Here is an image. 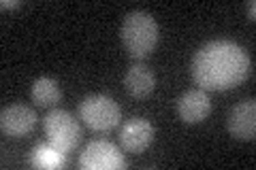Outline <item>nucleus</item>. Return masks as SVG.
Instances as JSON below:
<instances>
[{
    "label": "nucleus",
    "mask_w": 256,
    "mask_h": 170,
    "mask_svg": "<svg viewBox=\"0 0 256 170\" xmlns=\"http://www.w3.org/2000/svg\"><path fill=\"white\" fill-rule=\"evenodd\" d=\"M246 11H248V17H250V19L254 21V19H256V2H254V0H248Z\"/></svg>",
    "instance_id": "nucleus-13"
},
{
    "label": "nucleus",
    "mask_w": 256,
    "mask_h": 170,
    "mask_svg": "<svg viewBox=\"0 0 256 170\" xmlns=\"http://www.w3.org/2000/svg\"><path fill=\"white\" fill-rule=\"evenodd\" d=\"M79 117L84 119V124L90 130L107 132L120 124L122 111H120V104L114 98H109V96L90 94L79 104Z\"/></svg>",
    "instance_id": "nucleus-3"
},
{
    "label": "nucleus",
    "mask_w": 256,
    "mask_h": 170,
    "mask_svg": "<svg viewBox=\"0 0 256 170\" xmlns=\"http://www.w3.org/2000/svg\"><path fill=\"white\" fill-rule=\"evenodd\" d=\"M160 36L158 21L146 11H132L122 23V43L132 60H146L156 49Z\"/></svg>",
    "instance_id": "nucleus-2"
},
{
    "label": "nucleus",
    "mask_w": 256,
    "mask_h": 170,
    "mask_svg": "<svg viewBox=\"0 0 256 170\" xmlns=\"http://www.w3.org/2000/svg\"><path fill=\"white\" fill-rule=\"evenodd\" d=\"M45 136L52 147L60 151H70L77 147L79 139H82V128H79L77 119L64 109H52L43 117Z\"/></svg>",
    "instance_id": "nucleus-4"
},
{
    "label": "nucleus",
    "mask_w": 256,
    "mask_h": 170,
    "mask_svg": "<svg viewBox=\"0 0 256 170\" xmlns=\"http://www.w3.org/2000/svg\"><path fill=\"white\" fill-rule=\"evenodd\" d=\"M32 164L34 166H62L64 164V151L52 147V145H43V147H36L32 153Z\"/></svg>",
    "instance_id": "nucleus-12"
},
{
    "label": "nucleus",
    "mask_w": 256,
    "mask_h": 170,
    "mask_svg": "<svg viewBox=\"0 0 256 170\" xmlns=\"http://www.w3.org/2000/svg\"><path fill=\"white\" fill-rule=\"evenodd\" d=\"M226 128L230 136L237 141H254L256 134V102L254 98H248L237 102L228 113Z\"/></svg>",
    "instance_id": "nucleus-7"
},
{
    "label": "nucleus",
    "mask_w": 256,
    "mask_h": 170,
    "mask_svg": "<svg viewBox=\"0 0 256 170\" xmlns=\"http://www.w3.org/2000/svg\"><path fill=\"white\" fill-rule=\"evenodd\" d=\"M22 2H2V9H13V6H20Z\"/></svg>",
    "instance_id": "nucleus-14"
},
{
    "label": "nucleus",
    "mask_w": 256,
    "mask_h": 170,
    "mask_svg": "<svg viewBox=\"0 0 256 170\" xmlns=\"http://www.w3.org/2000/svg\"><path fill=\"white\" fill-rule=\"evenodd\" d=\"M82 170H120L124 168V156L109 141H92L88 143L79 156Z\"/></svg>",
    "instance_id": "nucleus-5"
},
{
    "label": "nucleus",
    "mask_w": 256,
    "mask_h": 170,
    "mask_svg": "<svg viewBox=\"0 0 256 170\" xmlns=\"http://www.w3.org/2000/svg\"><path fill=\"white\" fill-rule=\"evenodd\" d=\"M250 66V55L242 45L228 38H216L194 53L190 72L201 90L228 92L248 79Z\"/></svg>",
    "instance_id": "nucleus-1"
},
{
    "label": "nucleus",
    "mask_w": 256,
    "mask_h": 170,
    "mask_svg": "<svg viewBox=\"0 0 256 170\" xmlns=\"http://www.w3.org/2000/svg\"><path fill=\"white\" fill-rule=\"evenodd\" d=\"M175 111H178L180 119L184 124H201L210 117L212 113V100L207 96L205 90L201 87H194V90H188L184 92L178 102H175Z\"/></svg>",
    "instance_id": "nucleus-6"
},
{
    "label": "nucleus",
    "mask_w": 256,
    "mask_h": 170,
    "mask_svg": "<svg viewBox=\"0 0 256 170\" xmlns=\"http://www.w3.org/2000/svg\"><path fill=\"white\" fill-rule=\"evenodd\" d=\"M30 98L36 107H45V109H54L56 104L62 98V90L60 83L52 77H38L30 87Z\"/></svg>",
    "instance_id": "nucleus-11"
},
{
    "label": "nucleus",
    "mask_w": 256,
    "mask_h": 170,
    "mask_svg": "<svg viewBox=\"0 0 256 170\" xmlns=\"http://www.w3.org/2000/svg\"><path fill=\"white\" fill-rule=\"evenodd\" d=\"M124 87L134 98H148L156 87V75L146 64L137 62V64H132V66H128L126 75H124Z\"/></svg>",
    "instance_id": "nucleus-10"
},
{
    "label": "nucleus",
    "mask_w": 256,
    "mask_h": 170,
    "mask_svg": "<svg viewBox=\"0 0 256 170\" xmlns=\"http://www.w3.org/2000/svg\"><path fill=\"white\" fill-rule=\"evenodd\" d=\"M36 126V113L32 111L26 104H11V107H4L0 113V130L6 136H13V139H20V136H26L28 132L34 130Z\"/></svg>",
    "instance_id": "nucleus-8"
},
{
    "label": "nucleus",
    "mask_w": 256,
    "mask_h": 170,
    "mask_svg": "<svg viewBox=\"0 0 256 170\" xmlns=\"http://www.w3.org/2000/svg\"><path fill=\"white\" fill-rule=\"evenodd\" d=\"M120 141H122V147L128 153H141L154 141V126L148 119L134 117L128 124H124L122 132H120Z\"/></svg>",
    "instance_id": "nucleus-9"
}]
</instances>
